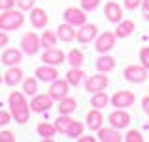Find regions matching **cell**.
<instances>
[{
    "mask_svg": "<svg viewBox=\"0 0 149 142\" xmlns=\"http://www.w3.org/2000/svg\"><path fill=\"white\" fill-rule=\"evenodd\" d=\"M8 107H9L13 122H17L19 125H26L30 122V114H32L30 101L26 99V96L22 92H9Z\"/></svg>",
    "mask_w": 149,
    "mask_h": 142,
    "instance_id": "1",
    "label": "cell"
},
{
    "mask_svg": "<svg viewBox=\"0 0 149 142\" xmlns=\"http://www.w3.org/2000/svg\"><path fill=\"white\" fill-rule=\"evenodd\" d=\"M22 25H24V15H22L21 9H6V11L0 13V30L4 32H13V30H19Z\"/></svg>",
    "mask_w": 149,
    "mask_h": 142,
    "instance_id": "2",
    "label": "cell"
},
{
    "mask_svg": "<svg viewBox=\"0 0 149 142\" xmlns=\"http://www.w3.org/2000/svg\"><path fill=\"white\" fill-rule=\"evenodd\" d=\"M19 47L21 51L28 56H36L41 49V36H37L36 32H24L19 41Z\"/></svg>",
    "mask_w": 149,
    "mask_h": 142,
    "instance_id": "3",
    "label": "cell"
},
{
    "mask_svg": "<svg viewBox=\"0 0 149 142\" xmlns=\"http://www.w3.org/2000/svg\"><path fill=\"white\" fill-rule=\"evenodd\" d=\"M116 41H118L116 32H108V30L101 32V34L95 37V41H93V49H95L99 54H106L116 47Z\"/></svg>",
    "mask_w": 149,
    "mask_h": 142,
    "instance_id": "4",
    "label": "cell"
},
{
    "mask_svg": "<svg viewBox=\"0 0 149 142\" xmlns=\"http://www.w3.org/2000/svg\"><path fill=\"white\" fill-rule=\"evenodd\" d=\"M136 103V96L130 90H116L110 96V105L114 108H129Z\"/></svg>",
    "mask_w": 149,
    "mask_h": 142,
    "instance_id": "5",
    "label": "cell"
},
{
    "mask_svg": "<svg viewBox=\"0 0 149 142\" xmlns=\"http://www.w3.org/2000/svg\"><path fill=\"white\" fill-rule=\"evenodd\" d=\"M123 77H125V80H129V82H132V84H142V82H146L147 77H149V69H146L142 64H132V65H127V67H125Z\"/></svg>",
    "mask_w": 149,
    "mask_h": 142,
    "instance_id": "6",
    "label": "cell"
},
{
    "mask_svg": "<svg viewBox=\"0 0 149 142\" xmlns=\"http://www.w3.org/2000/svg\"><path fill=\"white\" fill-rule=\"evenodd\" d=\"M54 107V99L49 96V93H36L30 99V108L34 114H43V112H49L50 108Z\"/></svg>",
    "mask_w": 149,
    "mask_h": 142,
    "instance_id": "7",
    "label": "cell"
},
{
    "mask_svg": "<svg viewBox=\"0 0 149 142\" xmlns=\"http://www.w3.org/2000/svg\"><path fill=\"white\" fill-rule=\"evenodd\" d=\"M62 17H63V21H65V22L73 25L74 28L82 26L84 22H88V15H86V11H84L82 8H77V6H69V8H65Z\"/></svg>",
    "mask_w": 149,
    "mask_h": 142,
    "instance_id": "8",
    "label": "cell"
},
{
    "mask_svg": "<svg viewBox=\"0 0 149 142\" xmlns=\"http://www.w3.org/2000/svg\"><path fill=\"white\" fill-rule=\"evenodd\" d=\"M108 77H106V73H101V71H97L95 75H91V77H86L84 80V88H86V92H101V90H106L108 88Z\"/></svg>",
    "mask_w": 149,
    "mask_h": 142,
    "instance_id": "9",
    "label": "cell"
},
{
    "mask_svg": "<svg viewBox=\"0 0 149 142\" xmlns=\"http://www.w3.org/2000/svg\"><path fill=\"white\" fill-rule=\"evenodd\" d=\"M97 36H99V28H97V25H93V22H84L82 26L77 28V41L82 45L93 43Z\"/></svg>",
    "mask_w": 149,
    "mask_h": 142,
    "instance_id": "10",
    "label": "cell"
},
{
    "mask_svg": "<svg viewBox=\"0 0 149 142\" xmlns=\"http://www.w3.org/2000/svg\"><path fill=\"white\" fill-rule=\"evenodd\" d=\"M108 125L116 127V129H125L130 125V114L127 108H114L108 114Z\"/></svg>",
    "mask_w": 149,
    "mask_h": 142,
    "instance_id": "11",
    "label": "cell"
},
{
    "mask_svg": "<svg viewBox=\"0 0 149 142\" xmlns=\"http://www.w3.org/2000/svg\"><path fill=\"white\" fill-rule=\"evenodd\" d=\"M34 75L37 77V80H41V82H54L56 79H60V71H58V65H49V64H43L39 65Z\"/></svg>",
    "mask_w": 149,
    "mask_h": 142,
    "instance_id": "12",
    "label": "cell"
},
{
    "mask_svg": "<svg viewBox=\"0 0 149 142\" xmlns=\"http://www.w3.org/2000/svg\"><path fill=\"white\" fill-rule=\"evenodd\" d=\"M69 82L65 79H56L54 82H50L49 86V96L54 99V101H62L63 97L69 96Z\"/></svg>",
    "mask_w": 149,
    "mask_h": 142,
    "instance_id": "13",
    "label": "cell"
},
{
    "mask_svg": "<svg viewBox=\"0 0 149 142\" xmlns=\"http://www.w3.org/2000/svg\"><path fill=\"white\" fill-rule=\"evenodd\" d=\"M65 60H67V54H65L63 51L56 49V47H52V49H45V53L41 54V62L49 64V65H60V64H63Z\"/></svg>",
    "mask_w": 149,
    "mask_h": 142,
    "instance_id": "14",
    "label": "cell"
},
{
    "mask_svg": "<svg viewBox=\"0 0 149 142\" xmlns=\"http://www.w3.org/2000/svg\"><path fill=\"white\" fill-rule=\"evenodd\" d=\"M22 51L15 49V47H9V49H4L2 56H0V62H2L6 67H11V65H21L22 62Z\"/></svg>",
    "mask_w": 149,
    "mask_h": 142,
    "instance_id": "15",
    "label": "cell"
},
{
    "mask_svg": "<svg viewBox=\"0 0 149 142\" xmlns=\"http://www.w3.org/2000/svg\"><path fill=\"white\" fill-rule=\"evenodd\" d=\"M104 17L112 25H118L119 21H123V8L118 2H106L104 4Z\"/></svg>",
    "mask_w": 149,
    "mask_h": 142,
    "instance_id": "16",
    "label": "cell"
},
{
    "mask_svg": "<svg viewBox=\"0 0 149 142\" xmlns=\"http://www.w3.org/2000/svg\"><path fill=\"white\" fill-rule=\"evenodd\" d=\"M97 140L101 142H121L123 140V135H121V129H116V127H101L97 131Z\"/></svg>",
    "mask_w": 149,
    "mask_h": 142,
    "instance_id": "17",
    "label": "cell"
},
{
    "mask_svg": "<svg viewBox=\"0 0 149 142\" xmlns=\"http://www.w3.org/2000/svg\"><path fill=\"white\" fill-rule=\"evenodd\" d=\"M30 22L36 30H43L49 25V15L43 8H32L30 9Z\"/></svg>",
    "mask_w": 149,
    "mask_h": 142,
    "instance_id": "18",
    "label": "cell"
},
{
    "mask_svg": "<svg viewBox=\"0 0 149 142\" xmlns=\"http://www.w3.org/2000/svg\"><path fill=\"white\" fill-rule=\"evenodd\" d=\"M22 80H24V71L21 69V65H11L4 73V84L8 86H19Z\"/></svg>",
    "mask_w": 149,
    "mask_h": 142,
    "instance_id": "19",
    "label": "cell"
},
{
    "mask_svg": "<svg viewBox=\"0 0 149 142\" xmlns=\"http://www.w3.org/2000/svg\"><path fill=\"white\" fill-rule=\"evenodd\" d=\"M102 124H104V116H102V112H101V108H93L91 107V110L86 114V127L90 131H99Z\"/></svg>",
    "mask_w": 149,
    "mask_h": 142,
    "instance_id": "20",
    "label": "cell"
},
{
    "mask_svg": "<svg viewBox=\"0 0 149 142\" xmlns=\"http://www.w3.org/2000/svg\"><path fill=\"white\" fill-rule=\"evenodd\" d=\"M56 34H58L60 41H63V43H71V41L77 39V28L73 25H69V22H62V25L58 26V30H56Z\"/></svg>",
    "mask_w": 149,
    "mask_h": 142,
    "instance_id": "21",
    "label": "cell"
},
{
    "mask_svg": "<svg viewBox=\"0 0 149 142\" xmlns=\"http://www.w3.org/2000/svg\"><path fill=\"white\" fill-rule=\"evenodd\" d=\"M36 131H37V135H39L43 140H52L56 136V133H58L54 122H39L37 127H36Z\"/></svg>",
    "mask_w": 149,
    "mask_h": 142,
    "instance_id": "22",
    "label": "cell"
},
{
    "mask_svg": "<svg viewBox=\"0 0 149 142\" xmlns=\"http://www.w3.org/2000/svg\"><path fill=\"white\" fill-rule=\"evenodd\" d=\"M136 30V25H134V21H130V19H123V21H119L118 25H116V36H118V39H125V37H129L132 32Z\"/></svg>",
    "mask_w": 149,
    "mask_h": 142,
    "instance_id": "23",
    "label": "cell"
},
{
    "mask_svg": "<svg viewBox=\"0 0 149 142\" xmlns=\"http://www.w3.org/2000/svg\"><path fill=\"white\" fill-rule=\"evenodd\" d=\"M114 67H116V58L110 56L108 53L101 54L99 58L95 60V69L101 71V73H110V71H114Z\"/></svg>",
    "mask_w": 149,
    "mask_h": 142,
    "instance_id": "24",
    "label": "cell"
},
{
    "mask_svg": "<svg viewBox=\"0 0 149 142\" xmlns=\"http://www.w3.org/2000/svg\"><path fill=\"white\" fill-rule=\"evenodd\" d=\"M65 80L69 82V86L78 88L84 80H86V73L82 71V67H71L67 73H65Z\"/></svg>",
    "mask_w": 149,
    "mask_h": 142,
    "instance_id": "25",
    "label": "cell"
},
{
    "mask_svg": "<svg viewBox=\"0 0 149 142\" xmlns=\"http://www.w3.org/2000/svg\"><path fill=\"white\" fill-rule=\"evenodd\" d=\"M108 103H110V97H108V93L104 92V90H101V92H95V93H91V99H90V105L93 108H106L108 107Z\"/></svg>",
    "mask_w": 149,
    "mask_h": 142,
    "instance_id": "26",
    "label": "cell"
},
{
    "mask_svg": "<svg viewBox=\"0 0 149 142\" xmlns=\"http://www.w3.org/2000/svg\"><path fill=\"white\" fill-rule=\"evenodd\" d=\"M77 108H78L77 99L71 97V96H67V97H63L62 101H58V112L60 114H73Z\"/></svg>",
    "mask_w": 149,
    "mask_h": 142,
    "instance_id": "27",
    "label": "cell"
},
{
    "mask_svg": "<svg viewBox=\"0 0 149 142\" xmlns=\"http://www.w3.org/2000/svg\"><path fill=\"white\" fill-rule=\"evenodd\" d=\"M37 82H39V80H37V77L36 75H32V77H24V80H22V88H21V92L24 93V96H36L37 93Z\"/></svg>",
    "mask_w": 149,
    "mask_h": 142,
    "instance_id": "28",
    "label": "cell"
},
{
    "mask_svg": "<svg viewBox=\"0 0 149 142\" xmlns=\"http://www.w3.org/2000/svg\"><path fill=\"white\" fill-rule=\"evenodd\" d=\"M58 41H60V37H58L56 32L45 30L43 34H41V49H52V47L58 45Z\"/></svg>",
    "mask_w": 149,
    "mask_h": 142,
    "instance_id": "29",
    "label": "cell"
},
{
    "mask_svg": "<svg viewBox=\"0 0 149 142\" xmlns=\"http://www.w3.org/2000/svg\"><path fill=\"white\" fill-rule=\"evenodd\" d=\"M73 122H74V118H71V114H60L54 120V125H56V129H58V133H63L65 135Z\"/></svg>",
    "mask_w": 149,
    "mask_h": 142,
    "instance_id": "30",
    "label": "cell"
},
{
    "mask_svg": "<svg viewBox=\"0 0 149 142\" xmlns=\"http://www.w3.org/2000/svg\"><path fill=\"white\" fill-rule=\"evenodd\" d=\"M67 64L71 67H82L84 64V53L80 49H71L67 53Z\"/></svg>",
    "mask_w": 149,
    "mask_h": 142,
    "instance_id": "31",
    "label": "cell"
},
{
    "mask_svg": "<svg viewBox=\"0 0 149 142\" xmlns=\"http://www.w3.org/2000/svg\"><path fill=\"white\" fill-rule=\"evenodd\" d=\"M84 129H86V124H82V122L74 120L73 124H71V127L67 129V133H65V135H67L69 138H73V140H78V136H82Z\"/></svg>",
    "mask_w": 149,
    "mask_h": 142,
    "instance_id": "32",
    "label": "cell"
},
{
    "mask_svg": "<svg viewBox=\"0 0 149 142\" xmlns=\"http://www.w3.org/2000/svg\"><path fill=\"white\" fill-rule=\"evenodd\" d=\"M123 140L125 142H143V135L138 129H129L127 135L123 136Z\"/></svg>",
    "mask_w": 149,
    "mask_h": 142,
    "instance_id": "33",
    "label": "cell"
},
{
    "mask_svg": "<svg viewBox=\"0 0 149 142\" xmlns=\"http://www.w3.org/2000/svg\"><path fill=\"white\" fill-rule=\"evenodd\" d=\"M101 2H102V0H80V8L86 13L88 11H95V9L101 6Z\"/></svg>",
    "mask_w": 149,
    "mask_h": 142,
    "instance_id": "34",
    "label": "cell"
},
{
    "mask_svg": "<svg viewBox=\"0 0 149 142\" xmlns=\"http://www.w3.org/2000/svg\"><path fill=\"white\" fill-rule=\"evenodd\" d=\"M138 58H140V64L146 69H149V47H142V49H140Z\"/></svg>",
    "mask_w": 149,
    "mask_h": 142,
    "instance_id": "35",
    "label": "cell"
},
{
    "mask_svg": "<svg viewBox=\"0 0 149 142\" xmlns=\"http://www.w3.org/2000/svg\"><path fill=\"white\" fill-rule=\"evenodd\" d=\"M34 0H17V8L21 9V11H30L32 8H36L34 6Z\"/></svg>",
    "mask_w": 149,
    "mask_h": 142,
    "instance_id": "36",
    "label": "cell"
},
{
    "mask_svg": "<svg viewBox=\"0 0 149 142\" xmlns=\"http://www.w3.org/2000/svg\"><path fill=\"white\" fill-rule=\"evenodd\" d=\"M15 135L13 131H8V129H2L0 131V142H15Z\"/></svg>",
    "mask_w": 149,
    "mask_h": 142,
    "instance_id": "37",
    "label": "cell"
},
{
    "mask_svg": "<svg viewBox=\"0 0 149 142\" xmlns=\"http://www.w3.org/2000/svg\"><path fill=\"white\" fill-rule=\"evenodd\" d=\"M11 112L9 110H0V127H6L8 124H11Z\"/></svg>",
    "mask_w": 149,
    "mask_h": 142,
    "instance_id": "38",
    "label": "cell"
},
{
    "mask_svg": "<svg viewBox=\"0 0 149 142\" xmlns=\"http://www.w3.org/2000/svg\"><path fill=\"white\" fill-rule=\"evenodd\" d=\"M142 6V0H123V8L129 9V11H132V9H138Z\"/></svg>",
    "mask_w": 149,
    "mask_h": 142,
    "instance_id": "39",
    "label": "cell"
},
{
    "mask_svg": "<svg viewBox=\"0 0 149 142\" xmlns=\"http://www.w3.org/2000/svg\"><path fill=\"white\" fill-rule=\"evenodd\" d=\"M11 8H17V0H0V11H6Z\"/></svg>",
    "mask_w": 149,
    "mask_h": 142,
    "instance_id": "40",
    "label": "cell"
},
{
    "mask_svg": "<svg viewBox=\"0 0 149 142\" xmlns=\"http://www.w3.org/2000/svg\"><path fill=\"white\" fill-rule=\"evenodd\" d=\"M140 9H142V17L146 19V21H149V0H142Z\"/></svg>",
    "mask_w": 149,
    "mask_h": 142,
    "instance_id": "41",
    "label": "cell"
},
{
    "mask_svg": "<svg viewBox=\"0 0 149 142\" xmlns=\"http://www.w3.org/2000/svg\"><path fill=\"white\" fill-rule=\"evenodd\" d=\"M9 43V36H8V32H4V30H0V49H4Z\"/></svg>",
    "mask_w": 149,
    "mask_h": 142,
    "instance_id": "42",
    "label": "cell"
},
{
    "mask_svg": "<svg viewBox=\"0 0 149 142\" xmlns=\"http://www.w3.org/2000/svg\"><path fill=\"white\" fill-rule=\"evenodd\" d=\"M142 110L149 116V96H143V99H142Z\"/></svg>",
    "mask_w": 149,
    "mask_h": 142,
    "instance_id": "43",
    "label": "cell"
},
{
    "mask_svg": "<svg viewBox=\"0 0 149 142\" xmlns=\"http://www.w3.org/2000/svg\"><path fill=\"white\" fill-rule=\"evenodd\" d=\"M97 136H91V135H82L78 136V142H95Z\"/></svg>",
    "mask_w": 149,
    "mask_h": 142,
    "instance_id": "44",
    "label": "cell"
},
{
    "mask_svg": "<svg viewBox=\"0 0 149 142\" xmlns=\"http://www.w3.org/2000/svg\"><path fill=\"white\" fill-rule=\"evenodd\" d=\"M2 82H4V75L0 73V84H2Z\"/></svg>",
    "mask_w": 149,
    "mask_h": 142,
    "instance_id": "45",
    "label": "cell"
},
{
    "mask_svg": "<svg viewBox=\"0 0 149 142\" xmlns=\"http://www.w3.org/2000/svg\"><path fill=\"white\" fill-rule=\"evenodd\" d=\"M147 129H149V122H147Z\"/></svg>",
    "mask_w": 149,
    "mask_h": 142,
    "instance_id": "46",
    "label": "cell"
}]
</instances>
